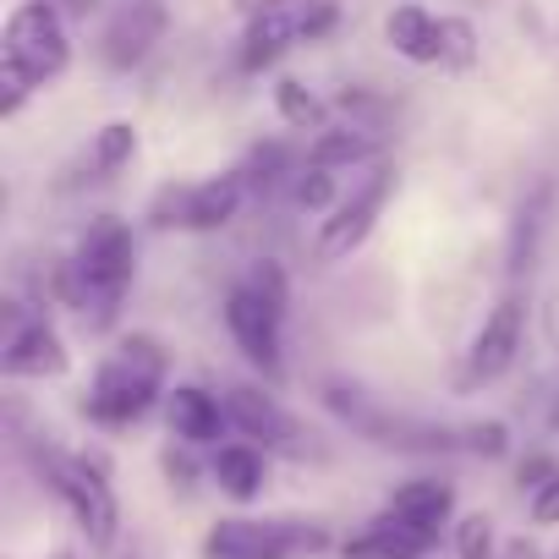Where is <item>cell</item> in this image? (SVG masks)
<instances>
[{
  "mask_svg": "<svg viewBox=\"0 0 559 559\" xmlns=\"http://www.w3.org/2000/svg\"><path fill=\"white\" fill-rule=\"evenodd\" d=\"M67 269H72V302L83 308V319L94 330H110L121 302H127V292H132V274H138V241H132L127 219L99 214L83 230V241H78Z\"/></svg>",
  "mask_w": 559,
  "mask_h": 559,
  "instance_id": "1",
  "label": "cell"
},
{
  "mask_svg": "<svg viewBox=\"0 0 559 559\" xmlns=\"http://www.w3.org/2000/svg\"><path fill=\"white\" fill-rule=\"evenodd\" d=\"M165 373H170V357L154 335H127L94 373L88 395H83V417L99 423V428H127L138 423L159 395H165Z\"/></svg>",
  "mask_w": 559,
  "mask_h": 559,
  "instance_id": "2",
  "label": "cell"
},
{
  "mask_svg": "<svg viewBox=\"0 0 559 559\" xmlns=\"http://www.w3.org/2000/svg\"><path fill=\"white\" fill-rule=\"evenodd\" d=\"M330 548V526L319 521H252V515H225L203 537V559H313Z\"/></svg>",
  "mask_w": 559,
  "mask_h": 559,
  "instance_id": "3",
  "label": "cell"
},
{
  "mask_svg": "<svg viewBox=\"0 0 559 559\" xmlns=\"http://www.w3.org/2000/svg\"><path fill=\"white\" fill-rule=\"evenodd\" d=\"M324 406L357 428L362 439L384 444V450H412V455H433V450H461V428H439V423H417V417H395L384 412L368 390L346 384V379H330L324 384Z\"/></svg>",
  "mask_w": 559,
  "mask_h": 559,
  "instance_id": "4",
  "label": "cell"
},
{
  "mask_svg": "<svg viewBox=\"0 0 559 559\" xmlns=\"http://www.w3.org/2000/svg\"><path fill=\"white\" fill-rule=\"evenodd\" d=\"M39 477L50 483V493L72 510V521L83 526V537L94 548H110L116 543V526H121V504L110 493V477L99 461L88 455H61V450H39Z\"/></svg>",
  "mask_w": 559,
  "mask_h": 559,
  "instance_id": "5",
  "label": "cell"
},
{
  "mask_svg": "<svg viewBox=\"0 0 559 559\" xmlns=\"http://www.w3.org/2000/svg\"><path fill=\"white\" fill-rule=\"evenodd\" d=\"M0 61L23 67L34 83H56L72 67V39H67V17H61L56 0H23V7L7 17Z\"/></svg>",
  "mask_w": 559,
  "mask_h": 559,
  "instance_id": "6",
  "label": "cell"
},
{
  "mask_svg": "<svg viewBox=\"0 0 559 559\" xmlns=\"http://www.w3.org/2000/svg\"><path fill=\"white\" fill-rule=\"evenodd\" d=\"M395 192V165H379L352 198H341L330 209V219H319V236H313V263H346L379 225L384 203Z\"/></svg>",
  "mask_w": 559,
  "mask_h": 559,
  "instance_id": "7",
  "label": "cell"
},
{
  "mask_svg": "<svg viewBox=\"0 0 559 559\" xmlns=\"http://www.w3.org/2000/svg\"><path fill=\"white\" fill-rule=\"evenodd\" d=\"M247 198V181L241 176H209V181H181V187H165L154 203H148V219L159 230H219L236 219Z\"/></svg>",
  "mask_w": 559,
  "mask_h": 559,
  "instance_id": "8",
  "label": "cell"
},
{
  "mask_svg": "<svg viewBox=\"0 0 559 559\" xmlns=\"http://www.w3.org/2000/svg\"><path fill=\"white\" fill-rule=\"evenodd\" d=\"M170 28V7L165 0H121L110 12V23L99 28V61L110 72H132L154 56V45Z\"/></svg>",
  "mask_w": 559,
  "mask_h": 559,
  "instance_id": "9",
  "label": "cell"
},
{
  "mask_svg": "<svg viewBox=\"0 0 559 559\" xmlns=\"http://www.w3.org/2000/svg\"><path fill=\"white\" fill-rule=\"evenodd\" d=\"M521 330H526V302L521 297H504L493 302V313L477 324L472 346H466V362H461V384L477 390V384H493L510 373L515 352H521Z\"/></svg>",
  "mask_w": 559,
  "mask_h": 559,
  "instance_id": "10",
  "label": "cell"
},
{
  "mask_svg": "<svg viewBox=\"0 0 559 559\" xmlns=\"http://www.w3.org/2000/svg\"><path fill=\"white\" fill-rule=\"evenodd\" d=\"M7 357H0V373L7 379H61L72 368L67 341L56 335L50 319H23V302H7Z\"/></svg>",
  "mask_w": 559,
  "mask_h": 559,
  "instance_id": "11",
  "label": "cell"
},
{
  "mask_svg": "<svg viewBox=\"0 0 559 559\" xmlns=\"http://www.w3.org/2000/svg\"><path fill=\"white\" fill-rule=\"evenodd\" d=\"M280 324H286V313H274L247 280L225 297V330H230V341L241 346V357L252 362V368H263V373H280Z\"/></svg>",
  "mask_w": 559,
  "mask_h": 559,
  "instance_id": "12",
  "label": "cell"
},
{
  "mask_svg": "<svg viewBox=\"0 0 559 559\" xmlns=\"http://www.w3.org/2000/svg\"><path fill=\"white\" fill-rule=\"evenodd\" d=\"M225 412H230V428H241L247 439H258L263 450H292V455H302L308 450V439H302V428H297V417L280 406L274 395H263V390H252V384H236L230 395H225Z\"/></svg>",
  "mask_w": 559,
  "mask_h": 559,
  "instance_id": "13",
  "label": "cell"
},
{
  "mask_svg": "<svg viewBox=\"0 0 559 559\" xmlns=\"http://www.w3.org/2000/svg\"><path fill=\"white\" fill-rule=\"evenodd\" d=\"M401 526H412L417 537H428V543H439V526L450 521V510H455V488L450 483H439V477H412V483H401L395 493H390V504H384Z\"/></svg>",
  "mask_w": 559,
  "mask_h": 559,
  "instance_id": "14",
  "label": "cell"
},
{
  "mask_svg": "<svg viewBox=\"0 0 559 559\" xmlns=\"http://www.w3.org/2000/svg\"><path fill=\"white\" fill-rule=\"evenodd\" d=\"M384 39L401 61L412 67H433L444 56V17H433L428 7H417V0H406V7H395L384 17Z\"/></svg>",
  "mask_w": 559,
  "mask_h": 559,
  "instance_id": "15",
  "label": "cell"
},
{
  "mask_svg": "<svg viewBox=\"0 0 559 559\" xmlns=\"http://www.w3.org/2000/svg\"><path fill=\"white\" fill-rule=\"evenodd\" d=\"M297 39H302V12H292V7H269V12H258V17L247 23V34H241V72H263V67H274Z\"/></svg>",
  "mask_w": 559,
  "mask_h": 559,
  "instance_id": "16",
  "label": "cell"
},
{
  "mask_svg": "<svg viewBox=\"0 0 559 559\" xmlns=\"http://www.w3.org/2000/svg\"><path fill=\"white\" fill-rule=\"evenodd\" d=\"M165 406H170V433L181 444H214L225 433V423H230V412L203 384H176Z\"/></svg>",
  "mask_w": 559,
  "mask_h": 559,
  "instance_id": "17",
  "label": "cell"
},
{
  "mask_svg": "<svg viewBox=\"0 0 559 559\" xmlns=\"http://www.w3.org/2000/svg\"><path fill=\"white\" fill-rule=\"evenodd\" d=\"M428 548H433L428 537H417L412 526H401V521L384 510V515H373L341 554H346V559H423Z\"/></svg>",
  "mask_w": 559,
  "mask_h": 559,
  "instance_id": "18",
  "label": "cell"
},
{
  "mask_svg": "<svg viewBox=\"0 0 559 559\" xmlns=\"http://www.w3.org/2000/svg\"><path fill=\"white\" fill-rule=\"evenodd\" d=\"M209 472H214V483H219V493H230V499H258L263 493V450H252V444H219L214 450V461H209Z\"/></svg>",
  "mask_w": 559,
  "mask_h": 559,
  "instance_id": "19",
  "label": "cell"
},
{
  "mask_svg": "<svg viewBox=\"0 0 559 559\" xmlns=\"http://www.w3.org/2000/svg\"><path fill=\"white\" fill-rule=\"evenodd\" d=\"M379 154V138L368 127H330L313 138L308 148V165H324V170H341V165H362Z\"/></svg>",
  "mask_w": 559,
  "mask_h": 559,
  "instance_id": "20",
  "label": "cell"
},
{
  "mask_svg": "<svg viewBox=\"0 0 559 559\" xmlns=\"http://www.w3.org/2000/svg\"><path fill=\"white\" fill-rule=\"evenodd\" d=\"M548 203H554V187L543 181L526 203H521V214H515V230H510V274H521V269H532V252H537V230H543V214H548Z\"/></svg>",
  "mask_w": 559,
  "mask_h": 559,
  "instance_id": "21",
  "label": "cell"
},
{
  "mask_svg": "<svg viewBox=\"0 0 559 559\" xmlns=\"http://www.w3.org/2000/svg\"><path fill=\"white\" fill-rule=\"evenodd\" d=\"M132 154H138V127H132V121H110V127L94 132V154H88V165H94L99 176H110V170H121Z\"/></svg>",
  "mask_w": 559,
  "mask_h": 559,
  "instance_id": "22",
  "label": "cell"
},
{
  "mask_svg": "<svg viewBox=\"0 0 559 559\" xmlns=\"http://www.w3.org/2000/svg\"><path fill=\"white\" fill-rule=\"evenodd\" d=\"M274 110H280V121L297 127V132H319V127H324V105H319L302 83H292V78L274 88Z\"/></svg>",
  "mask_w": 559,
  "mask_h": 559,
  "instance_id": "23",
  "label": "cell"
},
{
  "mask_svg": "<svg viewBox=\"0 0 559 559\" xmlns=\"http://www.w3.org/2000/svg\"><path fill=\"white\" fill-rule=\"evenodd\" d=\"M247 286H252L274 313H286V308H292V280H286V269H280L274 258H258V263L247 269Z\"/></svg>",
  "mask_w": 559,
  "mask_h": 559,
  "instance_id": "24",
  "label": "cell"
},
{
  "mask_svg": "<svg viewBox=\"0 0 559 559\" xmlns=\"http://www.w3.org/2000/svg\"><path fill=\"white\" fill-rule=\"evenodd\" d=\"M455 559H493V521L483 510L455 521Z\"/></svg>",
  "mask_w": 559,
  "mask_h": 559,
  "instance_id": "25",
  "label": "cell"
},
{
  "mask_svg": "<svg viewBox=\"0 0 559 559\" xmlns=\"http://www.w3.org/2000/svg\"><path fill=\"white\" fill-rule=\"evenodd\" d=\"M450 72H466L477 61V28L466 17H444V56H439Z\"/></svg>",
  "mask_w": 559,
  "mask_h": 559,
  "instance_id": "26",
  "label": "cell"
},
{
  "mask_svg": "<svg viewBox=\"0 0 559 559\" xmlns=\"http://www.w3.org/2000/svg\"><path fill=\"white\" fill-rule=\"evenodd\" d=\"M461 450H472V455H483V461H499V455L510 450V428H504V423H466V428H461Z\"/></svg>",
  "mask_w": 559,
  "mask_h": 559,
  "instance_id": "27",
  "label": "cell"
},
{
  "mask_svg": "<svg viewBox=\"0 0 559 559\" xmlns=\"http://www.w3.org/2000/svg\"><path fill=\"white\" fill-rule=\"evenodd\" d=\"M280 170H286V148L269 143V148H252V159H247L236 176H241L247 187H263V192H269V187L280 181Z\"/></svg>",
  "mask_w": 559,
  "mask_h": 559,
  "instance_id": "28",
  "label": "cell"
},
{
  "mask_svg": "<svg viewBox=\"0 0 559 559\" xmlns=\"http://www.w3.org/2000/svg\"><path fill=\"white\" fill-rule=\"evenodd\" d=\"M297 203H302V209H335V170L308 165V170L297 176Z\"/></svg>",
  "mask_w": 559,
  "mask_h": 559,
  "instance_id": "29",
  "label": "cell"
},
{
  "mask_svg": "<svg viewBox=\"0 0 559 559\" xmlns=\"http://www.w3.org/2000/svg\"><path fill=\"white\" fill-rule=\"evenodd\" d=\"M34 88H39V83H34L23 67L0 61V116H17V110H23V99H28Z\"/></svg>",
  "mask_w": 559,
  "mask_h": 559,
  "instance_id": "30",
  "label": "cell"
},
{
  "mask_svg": "<svg viewBox=\"0 0 559 559\" xmlns=\"http://www.w3.org/2000/svg\"><path fill=\"white\" fill-rule=\"evenodd\" d=\"M335 28V0H302V39H324Z\"/></svg>",
  "mask_w": 559,
  "mask_h": 559,
  "instance_id": "31",
  "label": "cell"
},
{
  "mask_svg": "<svg viewBox=\"0 0 559 559\" xmlns=\"http://www.w3.org/2000/svg\"><path fill=\"white\" fill-rule=\"evenodd\" d=\"M532 521H537V526H559V472L532 493Z\"/></svg>",
  "mask_w": 559,
  "mask_h": 559,
  "instance_id": "32",
  "label": "cell"
},
{
  "mask_svg": "<svg viewBox=\"0 0 559 559\" xmlns=\"http://www.w3.org/2000/svg\"><path fill=\"white\" fill-rule=\"evenodd\" d=\"M548 477H554V461H548V455H532V461H521V488L532 483V493H537Z\"/></svg>",
  "mask_w": 559,
  "mask_h": 559,
  "instance_id": "33",
  "label": "cell"
},
{
  "mask_svg": "<svg viewBox=\"0 0 559 559\" xmlns=\"http://www.w3.org/2000/svg\"><path fill=\"white\" fill-rule=\"evenodd\" d=\"M165 477H170L176 488H192V461L176 455V450H165Z\"/></svg>",
  "mask_w": 559,
  "mask_h": 559,
  "instance_id": "34",
  "label": "cell"
},
{
  "mask_svg": "<svg viewBox=\"0 0 559 559\" xmlns=\"http://www.w3.org/2000/svg\"><path fill=\"white\" fill-rule=\"evenodd\" d=\"M94 7H105V0H61V12H72V17H88Z\"/></svg>",
  "mask_w": 559,
  "mask_h": 559,
  "instance_id": "35",
  "label": "cell"
},
{
  "mask_svg": "<svg viewBox=\"0 0 559 559\" xmlns=\"http://www.w3.org/2000/svg\"><path fill=\"white\" fill-rule=\"evenodd\" d=\"M252 12H269V7H302V0H247Z\"/></svg>",
  "mask_w": 559,
  "mask_h": 559,
  "instance_id": "36",
  "label": "cell"
},
{
  "mask_svg": "<svg viewBox=\"0 0 559 559\" xmlns=\"http://www.w3.org/2000/svg\"><path fill=\"white\" fill-rule=\"evenodd\" d=\"M548 341H554V352H559V302L548 308Z\"/></svg>",
  "mask_w": 559,
  "mask_h": 559,
  "instance_id": "37",
  "label": "cell"
},
{
  "mask_svg": "<svg viewBox=\"0 0 559 559\" xmlns=\"http://www.w3.org/2000/svg\"><path fill=\"white\" fill-rule=\"evenodd\" d=\"M56 559H72V554H56Z\"/></svg>",
  "mask_w": 559,
  "mask_h": 559,
  "instance_id": "38",
  "label": "cell"
}]
</instances>
